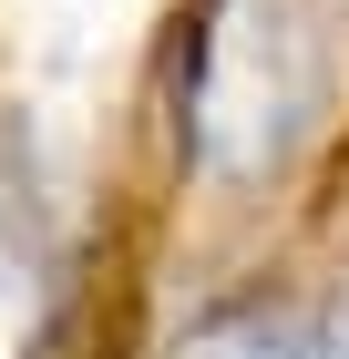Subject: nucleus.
Segmentation results:
<instances>
[{
  "label": "nucleus",
  "instance_id": "obj_1",
  "mask_svg": "<svg viewBox=\"0 0 349 359\" xmlns=\"http://www.w3.org/2000/svg\"><path fill=\"white\" fill-rule=\"evenodd\" d=\"M206 359H349V329H329V339H298V329H246V339H216Z\"/></svg>",
  "mask_w": 349,
  "mask_h": 359
}]
</instances>
